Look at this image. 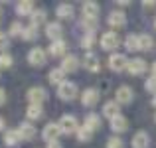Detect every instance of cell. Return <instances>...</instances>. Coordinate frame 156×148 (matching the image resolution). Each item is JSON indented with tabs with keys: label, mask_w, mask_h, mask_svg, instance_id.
<instances>
[{
	"label": "cell",
	"mask_w": 156,
	"mask_h": 148,
	"mask_svg": "<svg viewBox=\"0 0 156 148\" xmlns=\"http://www.w3.org/2000/svg\"><path fill=\"white\" fill-rule=\"evenodd\" d=\"M103 115L107 118H115L117 115H121L119 113V103L117 101H107L103 105Z\"/></svg>",
	"instance_id": "cb8c5ba5"
},
{
	"label": "cell",
	"mask_w": 156,
	"mask_h": 148,
	"mask_svg": "<svg viewBox=\"0 0 156 148\" xmlns=\"http://www.w3.org/2000/svg\"><path fill=\"white\" fill-rule=\"evenodd\" d=\"M77 140H79V142H89V140H91V136H93V130H89L87 129V126H79V129H77Z\"/></svg>",
	"instance_id": "f546056e"
},
{
	"label": "cell",
	"mask_w": 156,
	"mask_h": 148,
	"mask_svg": "<svg viewBox=\"0 0 156 148\" xmlns=\"http://www.w3.org/2000/svg\"><path fill=\"white\" fill-rule=\"evenodd\" d=\"M115 95H117V99H115V101L119 103V105H126V103H130L133 101V89L129 87V85H121V87L117 89V93H115Z\"/></svg>",
	"instance_id": "7c38bea8"
},
{
	"label": "cell",
	"mask_w": 156,
	"mask_h": 148,
	"mask_svg": "<svg viewBox=\"0 0 156 148\" xmlns=\"http://www.w3.org/2000/svg\"><path fill=\"white\" fill-rule=\"evenodd\" d=\"M59 129L63 134H71V132H77V129H79V125H77V118L73 117V115H63V117L59 118Z\"/></svg>",
	"instance_id": "277c9868"
},
{
	"label": "cell",
	"mask_w": 156,
	"mask_h": 148,
	"mask_svg": "<svg viewBox=\"0 0 156 148\" xmlns=\"http://www.w3.org/2000/svg\"><path fill=\"white\" fill-rule=\"evenodd\" d=\"M46 148H63V146H61L57 140H53V142H48V146H46Z\"/></svg>",
	"instance_id": "ab89813d"
},
{
	"label": "cell",
	"mask_w": 156,
	"mask_h": 148,
	"mask_svg": "<svg viewBox=\"0 0 156 148\" xmlns=\"http://www.w3.org/2000/svg\"><path fill=\"white\" fill-rule=\"evenodd\" d=\"M24 24L22 22H18V20H16V22H12L10 24V28H8V36H12V38H14V36H22L24 34Z\"/></svg>",
	"instance_id": "4dcf8cb0"
},
{
	"label": "cell",
	"mask_w": 156,
	"mask_h": 148,
	"mask_svg": "<svg viewBox=\"0 0 156 148\" xmlns=\"http://www.w3.org/2000/svg\"><path fill=\"white\" fill-rule=\"evenodd\" d=\"M97 20L95 18H83V28H85V32H93L95 34V30H97Z\"/></svg>",
	"instance_id": "e575fe53"
},
{
	"label": "cell",
	"mask_w": 156,
	"mask_h": 148,
	"mask_svg": "<svg viewBox=\"0 0 156 148\" xmlns=\"http://www.w3.org/2000/svg\"><path fill=\"white\" fill-rule=\"evenodd\" d=\"M119 44H121V38L117 36V32H105L101 36V48L105 51H115L119 48Z\"/></svg>",
	"instance_id": "3957f363"
},
{
	"label": "cell",
	"mask_w": 156,
	"mask_h": 148,
	"mask_svg": "<svg viewBox=\"0 0 156 148\" xmlns=\"http://www.w3.org/2000/svg\"><path fill=\"white\" fill-rule=\"evenodd\" d=\"M83 65L89 69V71H99V57L95 55V53L87 51L83 57Z\"/></svg>",
	"instance_id": "7402d4cb"
},
{
	"label": "cell",
	"mask_w": 156,
	"mask_h": 148,
	"mask_svg": "<svg viewBox=\"0 0 156 148\" xmlns=\"http://www.w3.org/2000/svg\"><path fill=\"white\" fill-rule=\"evenodd\" d=\"M144 87H146V91H150V93H154V95H156V75H150L148 79H146Z\"/></svg>",
	"instance_id": "74e56055"
},
{
	"label": "cell",
	"mask_w": 156,
	"mask_h": 148,
	"mask_svg": "<svg viewBox=\"0 0 156 148\" xmlns=\"http://www.w3.org/2000/svg\"><path fill=\"white\" fill-rule=\"evenodd\" d=\"M44 115V109H42V105H30L28 103V109H26V117L30 118V121H38L40 117Z\"/></svg>",
	"instance_id": "d4e9b609"
},
{
	"label": "cell",
	"mask_w": 156,
	"mask_h": 148,
	"mask_svg": "<svg viewBox=\"0 0 156 148\" xmlns=\"http://www.w3.org/2000/svg\"><path fill=\"white\" fill-rule=\"evenodd\" d=\"M83 18H95L97 20V16H99V4L97 2H93V0H87V2H83Z\"/></svg>",
	"instance_id": "9a60e30c"
},
{
	"label": "cell",
	"mask_w": 156,
	"mask_h": 148,
	"mask_svg": "<svg viewBox=\"0 0 156 148\" xmlns=\"http://www.w3.org/2000/svg\"><path fill=\"white\" fill-rule=\"evenodd\" d=\"M48 79H50L51 85H57V87H59V85L65 81V71L61 67H53L50 71V75H48Z\"/></svg>",
	"instance_id": "44dd1931"
},
{
	"label": "cell",
	"mask_w": 156,
	"mask_h": 148,
	"mask_svg": "<svg viewBox=\"0 0 156 148\" xmlns=\"http://www.w3.org/2000/svg\"><path fill=\"white\" fill-rule=\"evenodd\" d=\"M154 28H156V22H154Z\"/></svg>",
	"instance_id": "f6af8a7d"
},
{
	"label": "cell",
	"mask_w": 156,
	"mask_h": 148,
	"mask_svg": "<svg viewBox=\"0 0 156 148\" xmlns=\"http://www.w3.org/2000/svg\"><path fill=\"white\" fill-rule=\"evenodd\" d=\"M73 12H75V8H73L71 4H67V2H63V4H57V8H55V14L59 16L61 20H67V18H71V16H73Z\"/></svg>",
	"instance_id": "603a6c76"
},
{
	"label": "cell",
	"mask_w": 156,
	"mask_h": 148,
	"mask_svg": "<svg viewBox=\"0 0 156 148\" xmlns=\"http://www.w3.org/2000/svg\"><path fill=\"white\" fill-rule=\"evenodd\" d=\"M85 126H87L89 130H97L101 126V117L99 115H95V113H89L87 117H85V122H83Z\"/></svg>",
	"instance_id": "484cf974"
},
{
	"label": "cell",
	"mask_w": 156,
	"mask_h": 148,
	"mask_svg": "<svg viewBox=\"0 0 156 148\" xmlns=\"http://www.w3.org/2000/svg\"><path fill=\"white\" fill-rule=\"evenodd\" d=\"M26 97H28V103H30V105H42V103L48 99V91L44 87H40V85H36V87L28 89Z\"/></svg>",
	"instance_id": "7a4b0ae2"
},
{
	"label": "cell",
	"mask_w": 156,
	"mask_h": 148,
	"mask_svg": "<svg viewBox=\"0 0 156 148\" xmlns=\"http://www.w3.org/2000/svg\"><path fill=\"white\" fill-rule=\"evenodd\" d=\"M152 75H156V61L152 63Z\"/></svg>",
	"instance_id": "b9f144b4"
},
{
	"label": "cell",
	"mask_w": 156,
	"mask_h": 148,
	"mask_svg": "<svg viewBox=\"0 0 156 148\" xmlns=\"http://www.w3.org/2000/svg\"><path fill=\"white\" fill-rule=\"evenodd\" d=\"M125 48L129 49V51H136L138 49V36H134V34L126 36L125 38Z\"/></svg>",
	"instance_id": "1f68e13d"
},
{
	"label": "cell",
	"mask_w": 156,
	"mask_h": 148,
	"mask_svg": "<svg viewBox=\"0 0 156 148\" xmlns=\"http://www.w3.org/2000/svg\"><path fill=\"white\" fill-rule=\"evenodd\" d=\"M61 69H63L65 73H71V71H75L77 67H79V57L77 55H73V53H67V55L61 59V65H59Z\"/></svg>",
	"instance_id": "8fae6325"
},
{
	"label": "cell",
	"mask_w": 156,
	"mask_h": 148,
	"mask_svg": "<svg viewBox=\"0 0 156 148\" xmlns=\"http://www.w3.org/2000/svg\"><path fill=\"white\" fill-rule=\"evenodd\" d=\"M34 10H36V6H34L32 0H20V2L16 4V14L18 16H32Z\"/></svg>",
	"instance_id": "ac0fdd59"
},
{
	"label": "cell",
	"mask_w": 156,
	"mask_h": 148,
	"mask_svg": "<svg viewBox=\"0 0 156 148\" xmlns=\"http://www.w3.org/2000/svg\"><path fill=\"white\" fill-rule=\"evenodd\" d=\"M152 46H154L152 36H148V34L138 36V49H144V51H148V49H152Z\"/></svg>",
	"instance_id": "f1b7e54d"
},
{
	"label": "cell",
	"mask_w": 156,
	"mask_h": 148,
	"mask_svg": "<svg viewBox=\"0 0 156 148\" xmlns=\"http://www.w3.org/2000/svg\"><path fill=\"white\" fill-rule=\"evenodd\" d=\"M152 105H154V107H156V95H154V97H152Z\"/></svg>",
	"instance_id": "7bdbcfd3"
},
{
	"label": "cell",
	"mask_w": 156,
	"mask_h": 148,
	"mask_svg": "<svg viewBox=\"0 0 156 148\" xmlns=\"http://www.w3.org/2000/svg\"><path fill=\"white\" fill-rule=\"evenodd\" d=\"M20 142H22V136H20V132H18V129H8V130H4V144L6 146H18Z\"/></svg>",
	"instance_id": "2e32d148"
},
{
	"label": "cell",
	"mask_w": 156,
	"mask_h": 148,
	"mask_svg": "<svg viewBox=\"0 0 156 148\" xmlns=\"http://www.w3.org/2000/svg\"><path fill=\"white\" fill-rule=\"evenodd\" d=\"M126 65H129V59H126L125 53H111L109 67L113 71H122V69H126Z\"/></svg>",
	"instance_id": "52a82bcc"
},
{
	"label": "cell",
	"mask_w": 156,
	"mask_h": 148,
	"mask_svg": "<svg viewBox=\"0 0 156 148\" xmlns=\"http://www.w3.org/2000/svg\"><path fill=\"white\" fill-rule=\"evenodd\" d=\"M154 121H156V117H154Z\"/></svg>",
	"instance_id": "bcb514c9"
},
{
	"label": "cell",
	"mask_w": 156,
	"mask_h": 148,
	"mask_svg": "<svg viewBox=\"0 0 156 148\" xmlns=\"http://www.w3.org/2000/svg\"><path fill=\"white\" fill-rule=\"evenodd\" d=\"M130 142H133V148H148L150 146V136H148V132H144V130H138Z\"/></svg>",
	"instance_id": "5bb4252c"
},
{
	"label": "cell",
	"mask_w": 156,
	"mask_h": 148,
	"mask_svg": "<svg viewBox=\"0 0 156 148\" xmlns=\"http://www.w3.org/2000/svg\"><path fill=\"white\" fill-rule=\"evenodd\" d=\"M0 16H2V6H0Z\"/></svg>",
	"instance_id": "ee69618b"
},
{
	"label": "cell",
	"mask_w": 156,
	"mask_h": 148,
	"mask_svg": "<svg viewBox=\"0 0 156 148\" xmlns=\"http://www.w3.org/2000/svg\"><path fill=\"white\" fill-rule=\"evenodd\" d=\"M107 22H109V26H113V28H121V26H125L126 16L122 14L121 10H113V12H109V18H107Z\"/></svg>",
	"instance_id": "e0dca14e"
},
{
	"label": "cell",
	"mask_w": 156,
	"mask_h": 148,
	"mask_svg": "<svg viewBox=\"0 0 156 148\" xmlns=\"http://www.w3.org/2000/svg\"><path fill=\"white\" fill-rule=\"evenodd\" d=\"M48 51H50L51 53V55H67V53H65V51H67V44H65L63 42V40H55V42H51L50 44V48H48Z\"/></svg>",
	"instance_id": "d6986e66"
},
{
	"label": "cell",
	"mask_w": 156,
	"mask_h": 148,
	"mask_svg": "<svg viewBox=\"0 0 156 148\" xmlns=\"http://www.w3.org/2000/svg\"><path fill=\"white\" fill-rule=\"evenodd\" d=\"M40 36V32H38V26H34V24H28L26 28H24V34H22V38L26 40V42H32V40H36Z\"/></svg>",
	"instance_id": "83f0119b"
},
{
	"label": "cell",
	"mask_w": 156,
	"mask_h": 148,
	"mask_svg": "<svg viewBox=\"0 0 156 148\" xmlns=\"http://www.w3.org/2000/svg\"><path fill=\"white\" fill-rule=\"evenodd\" d=\"M126 71L130 75H142L146 71V61L140 59V57H134V59H129V65H126Z\"/></svg>",
	"instance_id": "30bf717a"
},
{
	"label": "cell",
	"mask_w": 156,
	"mask_h": 148,
	"mask_svg": "<svg viewBox=\"0 0 156 148\" xmlns=\"http://www.w3.org/2000/svg\"><path fill=\"white\" fill-rule=\"evenodd\" d=\"M10 46V36L8 34H2L0 32V53H4L6 51V48Z\"/></svg>",
	"instance_id": "8d00e7d4"
},
{
	"label": "cell",
	"mask_w": 156,
	"mask_h": 148,
	"mask_svg": "<svg viewBox=\"0 0 156 148\" xmlns=\"http://www.w3.org/2000/svg\"><path fill=\"white\" fill-rule=\"evenodd\" d=\"M81 46L85 49H91L95 46V34H93V32H85V36L81 38Z\"/></svg>",
	"instance_id": "d6a6232c"
},
{
	"label": "cell",
	"mask_w": 156,
	"mask_h": 148,
	"mask_svg": "<svg viewBox=\"0 0 156 148\" xmlns=\"http://www.w3.org/2000/svg\"><path fill=\"white\" fill-rule=\"evenodd\" d=\"M59 134H61V129H59V125H57V122H48V125L44 126V130H42V138L46 142L57 140V138H59Z\"/></svg>",
	"instance_id": "8992f818"
},
{
	"label": "cell",
	"mask_w": 156,
	"mask_h": 148,
	"mask_svg": "<svg viewBox=\"0 0 156 148\" xmlns=\"http://www.w3.org/2000/svg\"><path fill=\"white\" fill-rule=\"evenodd\" d=\"M107 148H122V140L119 136H109L107 138Z\"/></svg>",
	"instance_id": "d590c367"
},
{
	"label": "cell",
	"mask_w": 156,
	"mask_h": 148,
	"mask_svg": "<svg viewBox=\"0 0 156 148\" xmlns=\"http://www.w3.org/2000/svg\"><path fill=\"white\" fill-rule=\"evenodd\" d=\"M18 132H20V136H22V140H32V138H36L38 130H36V126L32 125L30 121H22L18 125Z\"/></svg>",
	"instance_id": "ba28073f"
},
{
	"label": "cell",
	"mask_w": 156,
	"mask_h": 148,
	"mask_svg": "<svg viewBox=\"0 0 156 148\" xmlns=\"http://www.w3.org/2000/svg\"><path fill=\"white\" fill-rule=\"evenodd\" d=\"M46 16H48V12L44 10V8H36V10L32 12V16H30V24L40 26L42 22H46Z\"/></svg>",
	"instance_id": "4316f807"
},
{
	"label": "cell",
	"mask_w": 156,
	"mask_h": 148,
	"mask_svg": "<svg viewBox=\"0 0 156 148\" xmlns=\"http://www.w3.org/2000/svg\"><path fill=\"white\" fill-rule=\"evenodd\" d=\"M97 101H99V91L95 87H87L83 93H81V103L85 107H95Z\"/></svg>",
	"instance_id": "9c48e42d"
},
{
	"label": "cell",
	"mask_w": 156,
	"mask_h": 148,
	"mask_svg": "<svg viewBox=\"0 0 156 148\" xmlns=\"http://www.w3.org/2000/svg\"><path fill=\"white\" fill-rule=\"evenodd\" d=\"M57 97L61 101H71L77 97V85L73 81H63V83L57 87Z\"/></svg>",
	"instance_id": "6da1fadb"
},
{
	"label": "cell",
	"mask_w": 156,
	"mask_h": 148,
	"mask_svg": "<svg viewBox=\"0 0 156 148\" xmlns=\"http://www.w3.org/2000/svg\"><path fill=\"white\" fill-rule=\"evenodd\" d=\"M12 63H14V57H12V53H8V51L0 53V67H10Z\"/></svg>",
	"instance_id": "836d02e7"
},
{
	"label": "cell",
	"mask_w": 156,
	"mask_h": 148,
	"mask_svg": "<svg viewBox=\"0 0 156 148\" xmlns=\"http://www.w3.org/2000/svg\"><path fill=\"white\" fill-rule=\"evenodd\" d=\"M4 103H6V91H4V89L0 87V107H2Z\"/></svg>",
	"instance_id": "f35d334b"
},
{
	"label": "cell",
	"mask_w": 156,
	"mask_h": 148,
	"mask_svg": "<svg viewBox=\"0 0 156 148\" xmlns=\"http://www.w3.org/2000/svg\"><path fill=\"white\" fill-rule=\"evenodd\" d=\"M48 59V53L44 48H32L30 51H28V61H30L32 65H36V67H40V65H44Z\"/></svg>",
	"instance_id": "5b68a950"
},
{
	"label": "cell",
	"mask_w": 156,
	"mask_h": 148,
	"mask_svg": "<svg viewBox=\"0 0 156 148\" xmlns=\"http://www.w3.org/2000/svg\"><path fill=\"white\" fill-rule=\"evenodd\" d=\"M4 126H6V121H4V118L0 117V130H4Z\"/></svg>",
	"instance_id": "60d3db41"
},
{
	"label": "cell",
	"mask_w": 156,
	"mask_h": 148,
	"mask_svg": "<svg viewBox=\"0 0 156 148\" xmlns=\"http://www.w3.org/2000/svg\"><path fill=\"white\" fill-rule=\"evenodd\" d=\"M111 129H113L115 132H125V130L129 129V121H126V117L117 115L115 118H111Z\"/></svg>",
	"instance_id": "ffe728a7"
},
{
	"label": "cell",
	"mask_w": 156,
	"mask_h": 148,
	"mask_svg": "<svg viewBox=\"0 0 156 148\" xmlns=\"http://www.w3.org/2000/svg\"><path fill=\"white\" fill-rule=\"evenodd\" d=\"M61 32H63V28H61L59 22H48L46 24V36L51 40V42L61 40Z\"/></svg>",
	"instance_id": "4fadbf2b"
}]
</instances>
